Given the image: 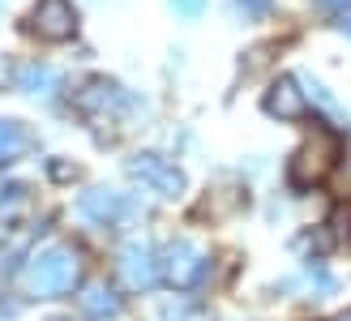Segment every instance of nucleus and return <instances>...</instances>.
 Here are the masks:
<instances>
[{
	"label": "nucleus",
	"instance_id": "f257e3e1",
	"mask_svg": "<svg viewBox=\"0 0 351 321\" xmlns=\"http://www.w3.org/2000/svg\"><path fill=\"white\" fill-rule=\"evenodd\" d=\"M82 283V253L69 244H47L26 261V292L39 300L69 296Z\"/></svg>",
	"mask_w": 351,
	"mask_h": 321
},
{
	"label": "nucleus",
	"instance_id": "f03ea898",
	"mask_svg": "<svg viewBox=\"0 0 351 321\" xmlns=\"http://www.w3.org/2000/svg\"><path fill=\"white\" fill-rule=\"evenodd\" d=\"M339 158H343V137H339L335 129H313V137L291 154V163H287L291 189H313V185H322L326 176L339 167Z\"/></svg>",
	"mask_w": 351,
	"mask_h": 321
},
{
	"label": "nucleus",
	"instance_id": "7ed1b4c3",
	"mask_svg": "<svg viewBox=\"0 0 351 321\" xmlns=\"http://www.w3.org/2000/svg\"><path fill=\"white\" fill-rule=\"evenodd\" d=\"M129 180H137L146 193H154V198H180L184 193V171L171 163V158L163 154H154V150H142V154H133L129 163Z\"/></svg>",
	"mask_w": 351,
	"mask_h": 321
},
{
	"label": "nucleus",
	"instance_id": "20e7f679",
	"mask_svg": "<svg viewBox=\"0 0 351 321\" xmlns=\"http://www.w3.org/2000/svg\"><path fill=\"white\" fill-rule=\"evenodd\" d=\"M206 274V253L193 240H171L163 253H159V278L171 283V287H193Z\"/></svg>",
	"mask_w": 351,
	"mask_h": 321
},
{
	"label": "nucleus",
	"instance_id": "39448f33",
	"mask_svg": "<svg viewBox=\"0 0 351 321\" xmlns=\"http://www.w3.org/2000/svg\"><path fill=\"white\" fill-rule=\"evenodd\" d=\"M30 30L43 43H69L77 34V9L69 0H39L30 13Z\"/></svg>",
	"mask_w": 351,
	"mask_h": 321
},
{
	"label": "nucleus",
	"instance_id": "423d86ee",
	"mask_svg": "<svg viewBox=\"0 0 351 321\" xmlns=\"http://www.w3.org/2000/svg\"><path fill=\"white\" fill-rule=\"evenodd\" d=\"M120 278L129 292H150L159 283V253L150 240H129L120 248Z\"/></svg>",
	"mask_w": 351,
	"mask_h": 321
},
{
	"label": "nucleus",
	"instance_id": "0eeeda50",
	"mask_svg": "<svg viewBox=\"0 0 351 321\" xmlns=\"http://www.w3.org/2000/svg\"><path fill=\"white\" fill-rule=\"evenodd\" d=\"M261 107H266L270 116H278V120H304L308 116V99H304L295 78H278L266 91V99H261Z\"/></svg>",
	"mask_w": 351,
	"mask_h": 321
},
{
	"label": "nucleus",
	"instance_id": "6e6552de",
	"mask_svg": "<svg viewBox=\"0 0 351 321\" xmlns=\"http://www.w3.org/2000/svg\"><path fill=\"white\" fill-rule=\"evenodd\" d=\"M77 210L90 223L112 227V223H120L129 214V202H125V193H112V189H86L82 198H77Z\"/></svg>",
	"mask_w": 351,
	"mask_h": 321
},
{
	"label": "nucleus",
	"instance_id": "1a4fd4ad",
	"mask_svg": "<svg viewBox=\"0 0 351 321\" xmlns=\"http://www.w3.org/2000/svg\"><path fill=\"white\" fill-rule=\"evenodd\" d=\"M295 82H300V91H304L308 107H317V112L326 116V124H330V129H335V133H343L347 124H351V116H347V107H343V103H339L335 95H330V91H326V86H322L317 78H308V73H300V78H295Z\"/></svg>",
	"mask_w": 351,
	"mask_h": 321
},
{
	"label": "nucleus",
	"instance_id": "9d476101",
	"mask_svg": "<svg viewBox=\"0 0 351 321\" xmlns=\"http://www.w3.org/2000/svg\"><path fill=\"white\" fill-rule=\"evenodd\" d=\"M77 300H82V309L90 313V317H99V321H116V317H120V309H125V305H120V296L108 287V278L86 283Z\"/></svg>",
	"mask_w": 351,
	"mask_h": 321
},
{
	"label": "nucleus",
	"instance_id": "9b49d317",
	"mask_svg": "<svg viewBox=\"0 0 351 321\" xmlns=\"http://www.w3.org/2000/svg\"><path fill=\"white\" fill-rule=\"evenodd\" d=\"M17 91H26V95H56V86H60V78H56V69L51 64H39V60H26V64H17Z\"/></svg>",
	"mask_w": 351,
	"mask_h": 321
},
{
	"label": "nucleus",
	"instance_id": "f8f14e48",
	"mask_svg": "<svg viewBox=\"0 0 351 321\" xmlns=\"http://www.w3.org/2000/svg\"><path fill=\"white\" fill-rule=\"evenodd\" d=\"M30 146H34V137L26 133L22 120H5V116H0V167H5V163H17V158H22Z\"/></svg>",
	"mask_w": 351,
	"mask_h": 321
},
{
	"label": "nucleus",
	"instance_id": "ddd939ff",
	"mask_svg": "<svg viewBox=\"0 0 351 321\" xmlns=\"http://www.w3.org/2000/svg\"><path fill=\"white\" fill-rule=\"evenodd\" d=\"M30 206V189L26 185H9L5 193H0V223H13L17 210Z\"/></svg>",
	"mask_w": 351,
	"mask_h": 321
},
{
	"label": "nucleus",
	"instance_id": "4468645a",
	"mask_svg": "<svg viewBox=\"0 0 351 321\" xmlns=\"http://www.w3.org/2000/svg\"><path fill=\"white\" fill-rule=\"evenodd\" d=\"M236 9L244 13V22H261V17H270L274 0H236Z\"/></svg>",
	"mask_w": 351,
	"mask_h": 321
},
{
	"label": "nucleus",
	"instance_id": "2eb2a0df",
	"mask_svg": "<svg viewBox=\"0 0 351 321\" xmlns=\"http://www.w3.org/2000/svg\"><path fill=\"white\" fill-rule=\"evenodd\" d=\"M171 9L180 17H202L206 13V0H171Z\"/></svg>",
	"mask_w": 351,
	"mask_h": 321
},
{
	"label": "nucleus",
	"instance_id": "dca6fc26",
	"mask_svg": "<svg viewBox=\"0 0 351 321\" xmlns=\"http://www.w3.org/2000/svg\"><path fill=\"white\" fill-rule=\"evenodd\" d=\"M317 9H326V13H339V17H347V13H351V0H317Z\"/></svg>",
	"mask_w": 351,
	"mask_h": 321
},
{
	"label": "nucleus",
	"instance_id": "f3484780",
	"mask_svg": "<svg viewBox=\"0 0 351 321\" xmlns=\"http://www.w3.org/2000/svg\"><path fill=\"white\" fill-rule=\"evenodd\" d=\"M51 176H56V180H73L77 167H69V163H51Z\"/></svg>",
	"mask_w": 351,
	"mask_h": 321
},
{
	"label": "nucleus",
	"instance_id": "a211bd4d",
	"mask_svg": "<svg viewBox=\"0 0 351 321\" xmlns=\"http://www.w3.org/2000/svg\"><path fill=\"white\" fill-rule=\"evenodd\" d=\"M330 321H351V309H343V313H335Z\"/></svg>",
	"mask_w": 351,
	"mask_h": 321
},
{
	"label": "nucleus",
	"instance_id": "6ab92c4d",
	"mask_svg": "<svg viewBox=\"0 0 351 321\" xmlns=\"http://www.w3.org/2000/svg\"><path fill=\"white\" fill-rule=\"evenodd\" d=\"M343 30H347V34H351V13H347V17H343Z\"/></svg>",
	"mask_w": 351,
	"mask_h": 321
},
{
	"label": "nucleus",
	"instance_id": "aec40b11",
	"mask_svg": "<svg viewBox=\"0 0 351 321\" xmlns=\"http://www.w3.org/2000/svg\"><path fill=\"white\" fill-rule=\"evenodd\" d=\"M0 9H5V0H0Z\"/></svg>",
	"mask_w": 351,
	"mask_h": 321
}]
</instances>
